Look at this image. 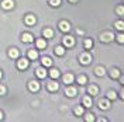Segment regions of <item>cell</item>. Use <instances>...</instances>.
Segmentation results:
<instances>
[{
  "instance_id": "obj_1",
  "label": "cell",
  "mask_w": 124,
  "mask_h": 122,
  "mask_svg": "<svg viewBox=\"0 0 124 122\" xmlns=\"http://www.w3.org/2000/svg\"><path fill=\"white\" fill-rule=\"evenodd\" d=\"M92 55L85 52V54H82L79 56V62H80V65H83V66H87V65H90L92 63Z\"/></svg>"
},
{
  "instance_id": "obj_2",
  "label": "cell",
  "mask_w": 124,
  "mask_h": 122,
  "mask_svg": "<svg viewBox=\"0 0 124 122\" xmlns=\"http://www.w3.org/2000/svg\"><path fill=\"white\" fill-rule=\"evenodd\" d=\"M114 34L113 32H110V31H106V32H103L100 35V41L101 42H106V44H108V42H111L113 39H114Z\"/></svg>"
},
{
  "instance_id": "obj_3",
  "label": "cell",
  "mask_w": 124,
  "mask_h": 122,
  "mask_svg": "<svg viewBox=\"0 0 124 122\" xmlns=\"http://www.w3.org/2000/svg\"><path fill=\"white\" fill-rule=\"evenodd\" d=\"M58 27H59V30H61L62 32H69L70 31V24H69V21H66V20H62Z\"/></svg>"
},
{
  "instance_id": "obj_4",
  "label": "cell",
  "mask_w": 124,
  "mask_h": 122,
  "mask_svg": "<svg viewBox=\"0 0 124 122\" xmlns=\"http://www.w3.org/2000/svg\"><path fill=\"white\" fill-rule=\"evenodd\" d=\"M73 80H75V76H73L72 73H66V75H63V77H62V81L66 84V86L72 84L73 83Z\"/></svg>"
},
{
  "instance_id": "obj_5",
  "label": "cell",
  "mask_w": 124,
  "mask_h": 122,
  "mask_svg": "<svg viewBox=\"0 0 124 122\" xmlns=\"http://www.w3.org/2000/svg\"><path fill=\"white\" fill-rule=\"evenodd\" d=\"M65 94H66V97H75L78 94L76 87H73V86L69 84V87H66V90H65Z\"/></svg>"
},
{
  "instance_id": "obj_6",
  "label": "cell",
  "mask_w": 124,
  "mask_h": 122,
  "mask_svg": "<svg viewBox=\"0 0 124 122\" xmlns=\"http://www.w3.org/2000/svg\"><path fill=\"white\" fill-rule=\"evenodd\" d=\"M63 45L66 46V48H72V46L75 45V38L70 37V35L65 37V38H63Z\"/></svg>"
},
{
  "instance_id": "obj_7",
  "label": "cell",
  "mask_w": 124,
  "mask_h": 122,
  "mask_svg": "<svg viewBox=\"0 0 124 122\" xmlns=\"http://www.w3.org/2000/svg\"><path fill=\"white\" fill-rule=\"evenodd\" d=\"M99 108L100 109H108L110 108V100L108 98H103L99 101Z\"/></svg>"
},
{
  "instance_id": "obj_8",
  "label": "cell",
  "mask_w": 124,
  "mask_h": 122,
  "mask_svg": "<svg viewBox=\"0 0 124 122\" xmlns=\"http://www.w3.org/2000/svg\"><path fill=\"white\" fill-rule=\"evenodd\" d=\"M28 65H30V62H28V59H18V63H17V66H18V69H21V70H24V69L28 68Z\"/></svg>"
},
{
  "instance_id": "obj_9",
  "label": "cell",
  "mask_w": 124,
  "mask_h": 122,
  "mask_svg": "<svg viewBox=\"0 0 124 122\" xmlns=\"http://www.w3.org/2000/svg\"><path fill=\"white\" fill-rule=\"evenodd\" d=\"M87 93H89L90 95H97V94H99V87L94 86V84H90V86L87 87Z\"/></svg>"
},
{
  "instance_id": "obj_10",
  "label": "cell",
  "mask_w": 124,
  "mask_h": 122,
  "mask_svg": "<svg viewBox=\"0 0 124 122\" xmlns=\"http://www.w3.org/2000/svg\"><path fill=\"white\" fill-rule=\"evenodd\" d=\"M35 23H37V18H35V17H34L32 14H28L27 17H25V24H27V25L32 27V25H34Z\"/></svg>"
},
{
  "instance_id": "obj_11",
  "label": "cell",
  "mask_w": 124,
  "mask_h": 122,
  "mask_svg": "<svg viewBox=\"0 0 124 122\" xmlns=\"http://www.w3.org/2000/svg\"><path fill=\"white\" fill-rule=\"evenodd\" d=\"M39 87H41V86H39L38 81H34V80H32V81H30V83H28V88H30L31 91H34V93L38 91Z\"/></svg>"
},
{
  "instance_id": "obj_12",
  "label": "cell",
  "mask_w": 124,
  "mask_h": 122,
  "mask_svg": "<svg viewBox=\"0 0 124 122\" xmlns=\"http://www.w3.org/2000/svg\"><path fill=\"white\" fill-rule=\"evenodd\" d=\"M13 6H14V1H13V0H3V1H1V7L6 8V10L13 8Z\"/></svg>"
},
{
  "instance_id": "obj_13",
  "label": "cell",
  "mask_w": 124,
  "mask_h": 122,
  "mask_svg": "<svg viewBox=\"0 0 124 122\" xmlns=\"http://www.w3.org/2000/svg\"><path fill=\"white\" fill-rule=\"evenodd\" d=\"M21 41H23V42H27V44H31V42L34 41V37H32L31 34H28V32H25V34L21 35Z\"/></svg>"
},
{
  "instance_id": "obj_14",
  "label": "cell",
  "mask_w": 124,
  "mask_h": 122,
  "mask_svg": "<svg viewBox=\"0 0 124 122\" xmlns=\"http://www.w3.org/2000/svg\"><path fill=\"white\" fill-rule=\"evenodd\" d=\"M58 88H59V84H58V81L52 80V81H49V83H48V90H49V91H56Z\"/></svg>"
},
{
  "instance_id": "obj_15",
  "label": "cell",
  "mask_w": 124,
  "mask_h": 122,
  "mask_svg": "<svg viewBox=\"0 0 124 122\" xmlns=\"http://www.w3.org/2000/svg\"><path fill=\"white\" fill-rule=\"evenodd\" d=\"M41 62H42V66H44V68H51V66H52V59H51L49 56H44Z\"/></svg>"
},
{
  "instance_id": "obj_16",
  "label": "cell",
  "mask_w": 124,
  "mask_h": 122,
  "mask_svg": "<svg viewBox=\"0 0 124 122\" xmlns=\"http://www.w3.org/2000/svg\"><path fill=\"white\" fill-rule=\"evenodd\" d=\"M94 75H96L97 77L104 76V75H106V69L103 68V66H97V68L94 69Z\"/></svg>"
},
{
  "instance_id": "obj_17",
  "label": "cell",
  "mask_w": 124,
  "mask_h": 122,
  "mask_svg": "<svg viewBox=\"0 0 124 122\" xmlns=\"http://www.w3.org/2000/svg\"><path fill=\"white\" fill-rule=\"evenodd\" d=\"M120 76H121V73H120V70L117 68H113L110 70V77H111V79H118Z\"/></svg>"
},
{
  "instance_id": "obj_18",
  "label": "cell",
  "mask_w": 124,
  "mask_h": 122,
  "mask_svg": "<svg viewBox=\"0 0 124 122\" xmlns=\"http://www.w3.org/2000/svg\"><path fill=\"white\" fill-rule=\"evenodd\" d=\"M49 76H51L52 80H56L58 77L61 76V73H59V70H58V69H51V70H49Z\"/></svg>"
},
{
  "instance_id": "obj_19",
  "label": "cell",
  "mask_w": 124,
  "mask_h": 122,
  "mask_svg": "<svg viewBox=\"0 0 124 122\" xmlns=\"http://www.w3.org/2000/svg\"><path fill=\"white\" fill-rule=\"evenodd\" d=\"M42 35H44L46 39H49V38H52V37H54V31L51 30V28H44V31H42Z\"/></svg>"
},
{
  "instance_id": "obj_20",
  "label": "cell",
  "mask_w": 124,
  "mask_h": 122,
  "mask_svg": "<svg viewBox=\"0 0 124 122\" xmlns=\"http://www.w3.org/2000/svg\"><path fill=\"white\" fill-rule=\"evenodd\" d=\"M35 73H37V76H38L39 79H45V77H46V70H45V68H38Z\"/></svg>"
},
{
  "instance_id": "obj_21",
  "label": "cell",
  "mask_w": 124,
  "mask_h": 122,
  "mask_svg": "<svg viewBox=\"0 0 124 122\" xmlns=\"http://www.w3.org/2000/svg\"><path fill=\"white\" fill-rule=\"evenodd\" d=\"M83 107H86V108H90L92 107V98H90V95H86V97H83Z\"/></svg>"
},
{
  "instance_id": "obj_22",
  "label": "cell",
  "mask_w": 124,
  "mask_h": 122,
  "mask_svg": "<svg viewBox=\"0 0 124 122\" xmlns=\"http://www.w3.org/2000/svg\"><path fill=\"white\" fill-rule=\"evenodd\" d=\"M83 46H85L86 51H90V49L93 48V39L86 38V39H85V42H83Z\"/></svg>"
},
{
  "instance_id": "obj_23",
  "label": "cell",
  "mask_w": 124,
  "mask_h": 122,
  "mask_svg": "<svg viewBox=\"0 0 124 122\" xmlns=\"http://www.w3.org/2000/svg\"><path fill=\"white\" fill-rule=\"evenodd\" d=\"M114 28L118 31H124V21L123 20H117L116 23H114Z\"/></svg>"
},
{
  "instance_id": "obj_24",
  "label": "cell",
  "mask_w": 124,
  "mask_h": 122,
  "mask_svg": "<svg viewBox=\"0 0 124 122\" xmlns=\"http://www.w3.org/2000/svg\"><path fill=\"white\" fill-rule=\"evenodd\" d=\"M55 55L56 56H63V54H65V48L63 46H55Z\"/></svg>"
},
{
  "instance_id": "obj_25",
  "label": "cell",
  "mask_w": 124,
  "mask_h": 122,
  "mask_svg": "<svg viewBox=\"0 0 124 122\" xmlns=\"http://www.w3.org/2000/svg\"><path fill=\"white\" fill-rule=\"evenodd\" d=\"M8 56L13 58V59L18 58V49H17V48H11V49L8 51Z\"/></svg>"
},
{
  "instance_id": "obj_26",
  "label": "cell",
  "mask_w": 124,
  "mask_h": 122,
  "mask_svg": "<svg viewBox=\"0 0 124 122\" xmlns=\"http://www.w3.org/2000/svg\"><path fill=\"white\" fill-rule=\"evenodd\" d=\"M37 48H38V49H45L46 48L45 39H37Z\"/></svg>"
},
{
  "instance_id": "obj_27",
  "label": "cell",
  "mask_w": 124,
  "mask_h": 122,
  "mask_svg": "<svg viewBox=\"0 0 124 122\" xmlns=\"http://www.w3.org/2000/svg\"><path fill=\"white\" fill-rule=\"evenodd\" d=\"M114 38H116V41L118 42V44H124V32H123V31H120Z\"/></svg>"
},
{
  "instance_id": "obj_28",
  "label": "cell",
  "mask_w": 124,
  "mask_h": 122,
  "mask_svg": "<svg viewBox=\"0 0 124 122\" xmlns=\"http://www.w3.org/2000/svg\"><path fill=\"white\" fill-rule=\"evenodd\" d=\"M107 98L110 100V101H114V100L117 98V93L114 91V90H110V91H107Z\"/></svg>"
},
{
  "instance_id": "obj_29",
  "label": "cell",
  "mask_w": 124,
  "mask_h": 122,
  "mask_svg": "<svg viewBox=\"0 0 124 122\" xmlns=\"http://www.w3.org/2000/svg\"><path fill=\"white\" fill-rule=\"evenodd\" d=\"M37 58H38V54H37V51H34V49L28 51V59H32V61H35Z\"/></svg>"
},
{
  "instance_id": "obj_30",
  "label": "cell",
  "mask_w": 124,
  "mask_h": 122,
  "mask_svg": "<svg viewBox=\"0 0 124 122\" xmlns=\"http://www.w3.org/2000/svg\"><path fill=\"white\" fill-rule=\"evenodd\" d=\"M83 114H85V108L83 107H76L75 108V115H76V116H82Z\"/></svg>"
},
{
  "instance_id": "obj_31",
  "label": "cell",
  "mask_w": 124,
  "mask_h": 122,
  "mask_svg": "<svg viewBox=\"0 0 124 122\" xmlns=\"http://www.w3.org/2000/svg\"><path fill=\"white\" fill-rule=\"evenodd\" d=\"M85 115V114H83ZM85 121L86 122H93V121H96V118H94V115L93 114H86L85 115Z\"/></svg>"
},
{
  "instance_id": "obj_32",
  "label": "cell",
  "mask_w": 124,
  "mask_h": 122,
  "mask_svg": "<svg viewBox=\"0 0 124 122\" xmlns=\"http://www.w3.org/2000/svg\"><path fill=\"white\" fill-rule=\"evenodd\" d=\"M116 14L120 15V17H123L124 15V6H117L116 8Z\"/></svg>"
},
{
  "instance_id": "obj_33",
  "label": "cell",
  "mask_w": 124,
  "mask_h": 122,
  "mask_svg": "<svg viewBox=\"0 0 124 122\" xmlns=\"http://www.w3.org/2000/svg\"><path fill=\"white\" fill-rule=\"evenodd\" d=\"M86 81H87V77L85 76V75H82V76H79V79H78V83L79 84H86Z\"/></svg>"
},
{
  "instance_id": "obj_34",
  "label": "cell",
  "mask_w": 124,
  "mask_h": 122,
  "mask_svg": "<svg viewBox=\"0 0 124 122\" xmlns=\"http://www.w3.org/2000/svg\"><path fill=\"white\" fill-rule=\"evenodd\" d=\"M49 6H52V7H59V6H61V0H49Z\"/></svg>"
},
{
  "instance_id": "obj_35",
  "label": "cell",
  "mask_w": 124,
  "mask_h": 122,
  "mask_svg": "<svg viewBox=\"0 0 124 122\" xmlns=\"http://www.w3.org/2000/svg\"><path fill=\"white\" fill-rule=\"evenodd\" d=\"M4 94H6V87L0 86V95H4Z\"/></svg>"
},
{
  "instance_id": "obj_36",
  "label": "cell",
  "mask_w": 124,
  "mask_h": 122,
  "mask_svg": "<svg viewBox=\"0 0 124 122\" xmlns=\"http://www.w3.org/2000/svg\"><path fill=\"white\" fill-rule=\"evenodd\" d=\"M118 80H120V84L124 86V76H120V77H118Z\"/></svg>"
},
{
  "instance_id": "obj_37",
  "label": "cell",
  "mask_w": 124,
  "mask_h": 122,
  "mask_svg": "<svg viewBox=\"0 0 124 122\" xmlns=\"http://www.w3.org/2000/svg\"><path fill=\"white\" fill-rule=\"evenodd\" d=\"M120 97H121V100H124V86L121 88V91H120Z\"/></svg>"
},
{
  "instance_id": "obj_38",
  "label": "cell",
  "mask_w": 124,
  "mask_h": 122,
  "mask_svg": "<svg viewBox=\"0 0 124 122\" xmlns=\"http://www.w3.org/2000/svg\"><path fill=\"white\" fill-rule=\"evenodd\" d=\"M76 32H78V34H79V35H83V31H82V30H79V28H78V30H76Z\"/></svg>"
},
{
  "instance_id": "obj_39",
  "label": "cell",
  "mask_w": 124,
  "mask_h": 122,
  "mask_svg": "<svg viewBox=\"0 0 124 122\" xmlns=\"http://www.w3.org/2000/svg\"><path fill=\"white\" fill-rule=\"evenodd\" d=\"M99 121H100V122H107V119H106V118H100Z\"/></svg>"
},
{
  "instance_id": "obj_40",
  "label": "cell",
  "mask_w": 124,
  "mask_h": 122,
  "mask_svg": "<svg viewBox=\"0 0 124 122\" xmlns=\"http://www.w3.org/2000/svg\"><path fill=\"white\" fill-rule=\"evenodd\" d=\"M0 119H3V112L0 111Z\"/></svg>"
},
{
  "instance_id": "obj_41",
  "label": "cell",
  "mask_w": 124,
  "mask_h": 122,
  "mask_svg": "<svg viewBox=\"0 0 124 122\" xmlns=\"http://www.w3.org/2000/svg\"><path fill=\"white\" fill-rule=\"evenodd\" d=\"M69 1H70V3H76L78 0H69Z\"/></svg>"
},
{
  "instance_id": "obj_42",
  "label": "cell",
  "mask_w": 124,
  "mask_h": 122,
  "mask_svg": "<svg viewBox=\"0 0 124 122\" xmlns=\"http://www.w3.org/2000/svg\"><path fill=\"white\" fill-rule=\"evenodd\" d=\"M1 76H3V73H1V70H0V79H1Z\"/></svg>"
},
{
  "instance_id": "obj_43",
  "label": "cell",
  "mask_w": 124,
  "mask_h": 122,
  "mask_svg": "<svg viewBox=\"0 0 124 122\" xmlns=\"http://www.w3.org/2000/svg\"><path fill=\"white\" fill-rule=\"evenodd\" d=\"M123 1H124V0H123Z\"/></svg>"
}]
</instances>
